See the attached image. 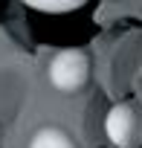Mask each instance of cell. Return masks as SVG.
Here are the masks:
<instances>
[{"mask_svg": "<svg viewBox=\"0 0 142 148\" xmlns=\"http://www.w3.org/2000/svg\"><path fill=\"white\" fill-rule=\"evenodd\" d=\"M26 6L38 9V12H46V15H64V12H76L81 9L90 0H23Z\"/></svg>", "mask_w": 142, "mask_h": 148, "instance_id": "4", "label": "cell"}, {"mask_svg": "<svg viewBox=\"0 0 142 148\" xmlns=\"http://www.w3.org/2000/svg\"><path fill=\"white\" fill-rule=\"evenodd\" d=\"M104 131H107V139L119 148H128L130 139H133V131H136V113L133 108L128 105H113L104 116Z\"/></svg>", "mask_w": 142, "mask_h": 148, "instance_id": "2", "label": "cell"}, {"mask_svg": "<svg viewBox=\"0 0 142 148\" xmlns=\"http://www.w3.org/2000/svg\"><path fill=\"white\" fill-rule=\"evenodd\" d=\"M26 148H79V142L70 136L64 128L44 125V128H38V131L29 136V145H26Z\"/></svg>", "mask_w": 142, "mask_h": 148, "instance_id": "3", "label": "cell"}, {"mask_svg": "<svg viewBox=\"0 0 142 148\" xmlns=\"http://www.w3.org/2000/svg\"><path fill=\"white\" fill-rule=\"evenodd\" d=\"M46 79L58 93H79L90 79V58L81 49H61L46 67Z\"/></svg>", "mask_w": 142, "mask_h": 148, "instance_id": "1", "label": "cell"}]
</instances>
